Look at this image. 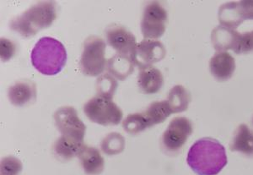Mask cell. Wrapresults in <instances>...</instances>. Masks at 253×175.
I'll use <instances>...</instances> for the list:
<instances>
[{
	"label": "cell",
	"instance_id": "6da1fadb",
	"mask_svg": "<svg viewBox=\"0 0 253 175\" xmlns=\"http://www.w3.org/2000/svg\"><path fill=\"white\" fill-rule=\"evenodd\" d=\"M187 164L199 175H218L227 164L226 151L213 138H202L190 147Z\"/></svg>",
	"mask_w": 253,
	"mask_h": 175
},
{
	"label": "cell",
	"instance_id": "7a4b0ae2",
	"mask_svg": "<svg viewBox=\"0 0 253 175\" xmlns=\"http://www.w3.org/2000/svg\"><path fill=\"white\" fill-rule=\"evenodd\" d=\"M31 61L32 66L42 75H58L66 64V49L58 39L44 37L40 38L33 47Z\"/></svg>",
	"mask_w": 253,
	"mask_h": 175
},
{
	"label": "cell",
	"instance_id": "3957f363",
	"mask_svg": "<svg viewBox=\"0 0 253 175\" xmlns=\"http://www.w3.org/2000/svg\"><path fill=\"white\" fill-rule=\"evenodd\" d=\"M57 19L54 1L38 2L10 21V28L24 38L35 36L42 29L48 28Z\"/></svg>",
	"mask_w": 253,
	"mask_h": 175
},
{
	"label": "cell",
	"instance_id": "277c9868",
	"mask_svg": "<svg viewBox=\"0 0 253 175\" xmlns=\"http://www.w3.org/2000/svg\"><path fill=\"white\" fill-rule=\"evenodd\" d=\"M106 49L105 41L96 36L84 41L80 60V68L84 75L95 77L103 73L107 65Z\"/></svg>",
	"mask_w": 253,
	"mask_h": 175
},
{
	"label": "cell",
	"instance_id": "5b68a950",
	"mask_svg": "<svg viewBox=\"0 0 253 175\" xmlns=\"http://www.w3.org/2000/svg\"><path fill=\"white\" fill-rule=\"evenodd\" d=\"M84 112L89 120L102 126L118 125L123 118V111L112 100L96 96L84 106Z\"/></svg>",
	"mask_w": 253,
	"mask_h": 175
},
{
	"label": "cell",
	"instance_id": "8992f818",
	"mask_svg": "<svg viewBox=\"0 0 253 175\" xmlns=\"http://www.w3.org/2000/svg\"><path fill=\"white\" fill-rule=\"evenodd\" d=\"M193 130V124L188 118L186 117L173 118L162 134L161 147L170 154L178 152L192 135Z\"/></svg>",
	"mask_w": 253,
	"mask_h": 175
},
{
	"label": "cell",
	"instance_id": "52a82bcc",
	"mask_svg": "<svg viewBox=\"0 0 253 175\" xmlns=\"http://www.w3.org/2000/svg\"><path fill=\"white\" fill-rule=\"evenodd\" d=\"M53 118L61 135L74 141L84 142L86 125L79 118L78 112L74 107H61L54 113Z\"/></svg>",
	"mask_w": 253,
	"mask_h": 175
},
{
	"label": "cell",
	"instance_id": "ba28073f",
	"mask_svg": "<svg viewBox=\"0 0 253 175\" xmlns=\"http://www.w3.org/2000/svg\"><path fill=\"white\" fill-rule=\"evenodd\" d=\"M167 12L157 1L146 3L143 11L141 32L144 39L156 40L161 38L166 31Z\"/></svg>",
	"mask_w": 253,
	"mask_h": 175
},
{
	"label": "cell",
	"instance_id": "9c48e42d",
	"mask_svg": "<svg viewBox=\"0 0 253 175\" xmlns=\"http://www.w3.org/2000/svg\"><path fill=\"white\" fill-rule=\"evenodd\" d=\"M166 54L164 45L160 41L144 39L137 44L132 61L141 70L162 60Z\"/></svg>",
	"mask_w": 253,
	"mask_h": 175
},
{
	"label": "cell",
	"instance_id": "30bf717a",
	"mask_svg": "<svg viewBox=\"0 0 253 175\" xmlns=\"http://www.w3.org/2000/svg\"><path fill=\"white\" fill-rule=\"evenodd\" d=\"M105 33L107 43L115 49L117 54L125 55L132 59L138 43L132 32L121 25L112 24L107 26Z\"/></svg>",
	"mask_w": 253,
	"mask_h": 175
},
{
	"label": "cell",
	"instance_id": "8fae6325",
	"mask_svg": "<svg viewBox=\"0 0 253 175\" xmlns=\"http://www.w3.org/2000/svg\"><path fill=\"white\" fill-rule=\"evenodd\" d=\"M210 70L216 80L228 81L236 70L235 58L229 53L218 52L210 59Z\"/></svg>",
	"mask_w": 253,
	"mask_h": 175
},
{
	"label": "cell",
	"instance_id": "7c38bea8",
	"mask_svg": "<svg viewBox=\"0 0 253 175\" xmlns=\"http://www.w3.org/2000/svg\"><path fill=\"white\" fill-rule=\"evenodd\" d=\"M8 98L13 105L24 107L34 103L37 99V86L32 81H17L8 90Z\"/></svg>",
	"mask_w": 253,
	"mask_h": 175
},
{
	"label": "cell",
	"instance_id": "4fadbf2b",
	"mask_svg": "<svg viewBox=\"0 0 253 175\" xmlns=\"http://www.w3.org/2000/svg\"><path fill=\"white\" fill-rule=\"evenodd\" d=\"M84 171L89 175H101L105 168V160L95 147L84 146L78 155Z\"/></svg>",
	"mask_w": 253,
	"mask_h": 175
},
{
	"label": "cell",
	"instance_id": "5bb4252c",
	"mask_svg": "<svg viewBox=\"0 0 253 175\" xmlns=\"http://www.w3.org/2000/svg\"><path fill=\"white\" fill-rule=\"evenodd\" d=\"M240 34L234 29L224 26H217L211 35V39L214 49L219 52H226L228 49H232L234 52L238 44Z\"/></svg>",
	"mask_w": 253,
	"mask_h": 175
},
{
	"label": "cell",
	"instance_id": "9a60e30c",
	"mask_svg": "<svg viewBox=\"0 0 253 175\" xmlns=\"http://www.w3.org/2000/svg\"><path fill=\"white\" fill-rule=\"evenodd\" d=\"M138 86L145 94H155L161 90L164 78L161 70L154 67L141 69L138 79Z\"/></svg>",
	"mask_w": 253,
	"mask_h": 175
},
{
	"label": "cell",
	"instance_id": "2e32d148",
	"mask_svg": "<svg viewBox=\"0 0 253 175\" xmlns=\"http://www.w3.org/2000/svg\"><path fill=\"white\" fill-rule=\"evenodd\" d=\"M230 150L253 157V131L246 124H241L236 129L230 142Z\"/></svg>",
	"mask_w": 253,
	"mask_h": 175
},
{
	"label": "cell",
	"instance_id": "e0dca14e",
	"mask_svg": "<svg viewBox=\"0 0 253 175\" xmlns=\"http://www.w3.org/2000/svg\"><path fill=\"white\" fill-rule=\"evenodd\" d=\"M135 64L132 58L125 55L116 54L107 61V69L110 74L119 81H124L134 70Z\"/></svg>",
	"mask_w": 253,
	"mask_h": 175
},
{
	"label": "cell",
	"instance_id": "ac0fdd59",
	"mask_svg": "<svg viewBox=\"0 0 253 175\" xmlns=\"http://www.w3.org/2000/svg\"><path fill=\"white\" fill-rule=\"evenodd\" d=\"M85 146L84 142L74 141L61 135L53 145V152L58 159L62 161H69L75 157H78L79 153Z\"/></svg>",
	"mask_w": 253,
	"mask_h": 175
},
{
	"label": "cell",
	"instance_id": "d6986e66",
	"mask_svg": "<svg viewBox=\"0 0 253 175\" xmlns=\"http://www.w3.org/2000/svg\"><path fill=\"white\" fill-rule=\"evenodd\" d=\"M143 114L145 116L150 128L159 123H163L173 112L166 100L154 102L150 104Z\"/></svg>",
	"mask_w": 253,
	"mask_h": 175
},
{
	"label": "cell",
	"instance_id": "ffe728a7",
	"mask_svg": "<svg viewBox=\"0 0 253 175\" xmlns=\"http://www.w3.org/2000/svg\"><path fill=\"white\" fill-rule=\"evenodd\" d=\"M191 99V95L184 86L176 85L168 93L167 102L172 110L173 114H175L186 111Z\"/></svg>",
	"mask_w": 253,
	"mask_h": 175
},
{
	"label": "cell",
	"instance_id": "44dd1931",
	"mask_svg": "<svg viewBox=\"0 0 253 175\" xmlns=\"http://www.w3.org/2000/svg\"><path fill=\"white\" fill-rule=\"evenodd\" d=\"M124 131L129 135H137L150 128L149 123L143 113L130 114L123 121Z\"/></svg>",
	"mask_w": 253,
	"mask_h": 175
},
{
	"label": "cell",
	"instance_id": "7402d4cb",
	"mask_svg": "<svg viewBox=\"0 0 253 175\" xmlns=\"http://www.w3.org/2000/svg\"><path fill=\"white\" fill-rule=\"evenodd\" d=\"M101 147L105 154L117 155L125 148V139L119 133H110L101 141Z\"/></svg>",
	"mask_w": 253,
	"mask_h": 175
},
{
	"label": "cell",
	"instance_id": "603a6c76",
	"mask_svg": "<svg viewBox=\"0 0 253 175\" xmlns=\"http://www.w3.org/2000/svg\"><path fill=\"white\" fill-rule=\"evenodd\" d=\"M118 88V82L111 74H103L99 76L96 81L97 96L112 100Z\"/></svg>",
	"mask_w": 253,
	"mask_h": 175
},
{
	"label": "cell",
	"instance_id": "cb8c5ba5",
	"mask_svg": "<svg viewBox=\"0 0 253 175\" xmlns=\"http://www.w3.org/2000/svg\"><path fill=\"white\" fill-rule=\"evenodd\" d=\"M23 165L20 159L14 156H8L1 160L0 175H19Z\"/></svg>",
	"mask_w": 253,
	"mask_h": 175
},
{
	"label": "cell",
	"instance_id": "d4e9b609",
	"mask_svg": "<svg viewBox=\"0 0 253 175\" xmlns=\"http://www.w3.org/2000/svg\"><path fill=\"white\" fill-rule=\"evenodd\" d=\"M253 51V31L240 34L236 54H248Z\"/></svg>",
	"mask_w": 253,
	"mask_h": 175
},
{
	"label": "cell",
	"instance_id": "484cf974",
	"mask_svg": "<svg viewBox=\"0 0 253 175\" xmlns=\"http://www.w3.org/2000/svg\"><path fill=\"white\" fill-rule=\"evenodd\" d=\"M236 11L240 20H253V1H240L236 2Z\"/></svg>",
	"mask_w": 253,
	"mask_h": 175
},
{
	"label": "cell",
	"instance_id": "4316f807",
	"mask_svg": "<svg viewBox=\"0 0 253 175\" xmlns=\"http://www.w3.org/2000/svg\"><path fill=\"white\" fill-rule=\"evenodd\" d=\"M1 49V60L7 62L10 60L16 52V45L11 40L7 38H1L0 41Z\"/></svg>",
	"mask_w": 253,
	"mask_h": 175
},
{
	"label": "cell",
	"instance_id": "83f0119b",
	"mask_svg": "<svg viewBox=\"0 0 253 175\" xmlns=\"http://www.w3.org/2000/svg\"></svg>",
	"mask_w": 253,
	"mask_h": 175
}]
</instances>
